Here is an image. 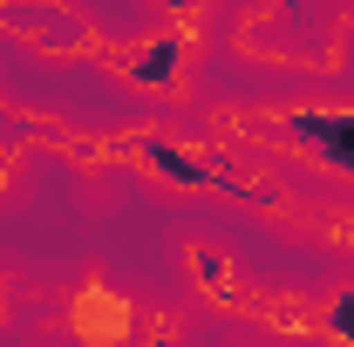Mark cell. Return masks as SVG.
I'll return each mask as SVG.
<instances>
[{
	"label": "cell",
	"instance_id": "obj_3",
	"mask_svg": "<svg viewBox=\"0 0 354 347\" xmlns=\"http://www.w3.org/2000/svg\"><path fill=\"white\" fill-rule=\"evenodd\" d=\"M150 157H157V171H164V177H184V184H205V171H198L191 157H177L171 143H150Z\"/></svg>",
	"mask_w": 354,
	"mask_h": 347
},
{
	"label": "cell",
	"instance_id": "obj_2",
	"mask_svg": "<svg viewBox=\"0 0 354 347\" xmlns=\"http://www.w3.org/2000/svg\"><path fill=\"white\" fill-rule=\"evenodd\" d=\"M171 68H177V48H171V41H157V48H143V62H136V82L164 88V82H171Z\"/></svg>",
	"mask_w": 354,
	"mask_h": 347
},
{
	"label": "cell",
	"instance_id": "obj_1",
	"mask_svg": "<svg viewBox=\"0 0 354 347\" xmlns=\"http://www.w3.org/2000/svg\"><path fill=\"white\" fill-rule=\"evenodd\" d=\"M300 136H313L334 164L354 171V116H300Z\"/></svg>",
	"mask_w": 354,
	"mask_h": 347
},
{
	"label": "cell",
	"instance_id": "obj_4",
	"mask_svg": "<svg viewBox=\"0 0 354 347\" xmlns=\"http://www.w3.org/2000/svg\"><path fill=\"white\" fill-rule=\"evenodd\" d=\"M334 327H341V334L354 341V300H341V306H334Z\"/></svg>",
	"mask_w": 354,
	"mask_h": 347
}]
</instances>
